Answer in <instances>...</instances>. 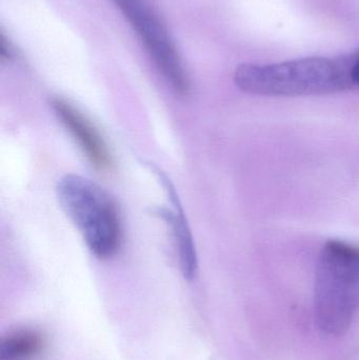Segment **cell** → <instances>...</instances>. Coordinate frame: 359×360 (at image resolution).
Segmentation results:
<instances>
[{
	"label": "cell",
	"mask_w": 359,
	"mask_h": 360,
	"mask_svg": "<svg viewBox=\"0 0 359 360\" xmlns=\"http://www.w3.org/2000/svg\"><path fill=\"white\" fill-rule=\"evenodd\" d=\"M352 55L339 58L309 57L284 63L238 65L236 86L263 96H313L341 92L353 86Z\"/></svg>",
	"instance_id": "obj_1"
},
{
	"label": "cell",
	"mask_w": 359,
	"mask_h": 360,
	"mask_svg": "<svg viewBox=\"0 0 359 360\" xmlns=\"http://www.w3.org/2000/svg\"><path fill=\"white\" fill-rule=\"evenodd\" d=\"M315 319L328 335L345 333L359 310V247L341 240L325 243L314 287Z\"/></svg>",
	"instance_id": "obj_2"
},
{
	"label": "cell",
	"mask_w": 359,
	"mask_h": 360,
	"mask_svg": "<svg viewBox=\"0 0 359 360\" xmlns=\"http://www.w3.org/2000/svg\"><path fill=\"white\" fill-rule=\"evenodd\" d=\"M63 211L81 233L88 249L100 259L113 257L122 240L117 205L109 193L92 180L65 175L56 186Z\"/></svg>",
	"instance_id": "obj_3"
},
{
	"label": "cell",
	"mask_w": 359,
	"mask_h": 360,
	"mask_svg": "<svg viewBox=\"0 0 359 360\" xmlns=\"http://www.w3.org/2000/svg\"><path fill=\"white\" fill-rule=\"evenodd\" d=\"M145 44L155 65L175 92L187 95L189 75L181 55L153 6L148 0H113Z\"/></svg>",
	"instance_id": "obj_4"
},
{
	"label": "cell",
	"mask_w": 359,
	"mask_h": 360,
	"mask_svg": "<svg viewBox=\"0 0 359 360\" xmlns=\"http://www.w3.org/2000/svg\"><path fill=\"white\" fill-rule=\"evenodd\" d=\"M50 105L91 165L99 171L112 170L114 162L111 152L100 133L86 116L60 97L51 99Z\"/></svg>",
	"instance_id": "obj_5"
},
{
	"label": "cell",
	"mask_w": 359,
	"mask_h": 360,
	"mask_svg": "<svg viewBox=\"0 0 359 360\" xmlns=\"http://www.w3.org/2000/svg\"><path fill=\"white\" fill-rule=\"evenodd\" d=\"M164 190L168 193L169 198L174 205V211H169L167 209H157L155 213L162 217L167 224H170L172 228L173 235L176 241L177 249H178L179 260H181V271L183 276L188 281L195 278L197 273V255H196L195 245H194L193 237L187 219L183 215L181 202L174 186L171 184L168 177L162 179Z\"/></svg>",
	"instance_id": "obj_6"
},
{
	"label": "cell",
	"mask_w": 359,
	"mask_h": 360,
	"mask_svg": "<svg viewBox=\"0 0 359 360\" xmlns=\"http://www.w3.org/2000/svg\"><path fill=\"white\" fill-rule=\"evenodd\" d=\"M41 334L33 330H19L8 334L0 345V360H30L44 347Z\"/></svg>",
	"instance_id": "obj_7"
},
{
	"label": "cell",
	"mask_w": 359,
	"mask_h": 360,
	"mask_svg": "<svg viewBox=\"0 0 359 360\" xmlns=\"http://www.w3.org/2000/svg\"><path fill=\"white\" fill-rule=\"evenodd\" d=\"M351 78L353 86H359V52L352 55Z\"/></svg>",
	"instance_id": "obj_8"
},
{
	"label": "cell",
	"mask_w": 359,
	"mask_h": 360,
	"mask_svg": "<svg viewBox=\"0 0 359 360\" xmlns=\"http://www.w3.org/2000/svg\"><path fill=\"white\" fill-rule=\"evenodd\" d=\"M0 53H1L2 59H11L13 57V50L11 49L10 44H8L6 42V37L4 35H1V50H0Z\"/></svg>",
	"instance_id": "obj_9"
}]
</instances>
